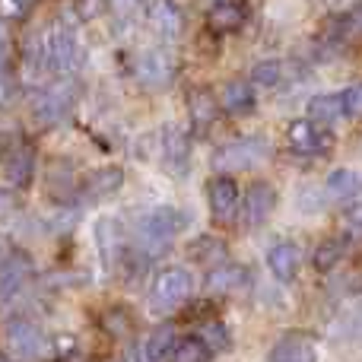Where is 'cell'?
<instances>
[{
    "instance_id": "cell-1",
    "label": "cell",
    "mask_w": 362,
    "mask_h": 362,
    "mask_svg": "<svg viewBox=\"0 0 362 362\" xmlns=\"http://www.w3.org/2000/svg\"><path fill=\"white\" fill-rule=\"evenodd\" d=\"M181 232V213L172 206H150V210L137 213L127 229V251L137 261H156L175 245Z\"/></svg>"
},
{
    "instance_id": "cell-2",
    "label": "cell",
    "mask_w": 362,
    "mask_h": 362,
    "mask_svg": "<svg viewBox=\"0 0 362 362\" xmlns=\"http://www.w3.org/2000/svg\"><path fill=\"white\" fill-rule=\"evenodd\" d=\"M194 293V274L185 267V264H169V267L156 270L150 283V312L153 315H172L191 299Z\"/></svg>"
},
{
    "instance_id": "cell-3",
    "label": "cell",
    "mask_w": 362,
    "mask_h": 362,
    "mask_svg": "<svg viewBox=\"0 0 362 362\" xmlns=\"http://www.w3.org/2000/svg\"><path fill=\"white\" fill-rule=\"evenodd\" d=\"M270 159V140L264 134H238L213 153V169L219 172H248Z\"/></svg>"
},
{
    "instance_id": "cell-4",
    "label": "cell",
    "mask_w": 362,
    "mask_h": 362,
    "mask_svg": "<svg viewBox=\"0 0 362 362\" xmlns=\"http://www.w3.org/2000/svg\"><path fill=\"white\" fill-rule=\"evenodd\" d=\"M4 350L13 362H38L48 356V337L29 318H10L4 325Z\"/></svg>"
},
{
    "instance_id": "cell-5",
    "label": "cell",
    "mask_w": 362,
    "mask_h": 362,
    "mask_svg": "<svg viewBox=\"0 0 362 362\" xmlns=\"http://www.w3.org/2000/svg\"><path fill=\"white\" fill-rule=\"evenodd\" d=\"M283 137H286V146L296 153V156H327L334 146V134L327 131V127L308 121V118L289 121Z\"/></svg>"
},
{
    "instance_id": "cell-6",
    "label": "cell",
    "mask_w": 362,
    "mask_h": 362,
    "mask_svg": "<svg viewBox=\"0 0 362 362\" xmlns=\"http://www.w3.org/2000/svg\"><path fill=\"white\" fill-rule=\"evenodd\" d=\"M206 204H210V216L219 226H235L242 216V187L229 175H213L206 185Z\"/></svg>"
},
{
    "instance_id": "cell-7",
    "label": "cell",
    "mask_w": 362,
    "mask_h": 362,
    "mask_svg": "<svg viewBox=\"0 0 362 362\" xmlns=\"http://www.w3.org/2000/svg\"><path fill=\"white\" fill-rule=\"evenodd\" d=\"M74 102H76V86L70 80H57V83H51L48 89L38 93L32 112H35L38 124H57V121H64L70 115Z\"/></svg>"
},
{
    "instance_id": "cell-8",
    "label": "cell",
    "mask_w": 362,
    "mask_h": 362,
    "mask_svg": "<svg viewBox=\"0 0 362 362\" xmlns=\"http://www.w3.org/2000/svg\"><path fill=\"white\" fill-rule=\"evenodd\" d=\"M146 23L163 42H178L185 35V10L178 0H146Z\"/></svg>"
},
{
    "instance_id": "cell-9",
    "label": "cell",
    "mask_w": 362,
    "mask_h": 362,
    "mask_svg": "<svg viewBox=\"0 0 362 362\" xmlns=\"http://www.w3.org/2000/svg\"><path fill=\"white\" fill-rule=\"evenodd\" d=\"M134 74H137L140 86L163 89L175 76V61H172V54L165 48H146V51H140L137 64H134Z\"/></svg>"
},
{
    "instance_id": "cell-10",
    "label": "cell",
    "mask_w": 362,
    "mask_h": 362,
    "mask_svg": "<svg viewBox=\"0 0 362 362\" xmlns=\"http://www.w3.org/2000/svg\"><path fill=\"white\" fill-rule=\"evenodd\" d=\"M274 210H276V187L270 181H251L242 194V216L238 219H245V226L257 229V226H264L274 216Z\"/></svg>"
},
{
    "instance_id": "cell-11",
    "label": "cell",
    "mask_w": 362,
    "mask_h": 362,
    "mask_svg": "<svg viewBox=\"0 0 362 362\" xmlns=\"http://www.w3.org/2000/svg\"><path fill=\"white\" fill-rule=\"evenodd\" d=\"M264 264H267L270 276H274L276 283H293L302 267V248L293 238H276V242L267 245Z\"/></svg>"
},
{
    "instance_id": "cell-12",
    "label": "cell",
    "mask_w": 362,
    "mask_h": 362,
    "mask_svg": "<svg viewBox=\"0 0 362 362\" xmlns=\"http://www.w3.org/2000/svg\"><path fill=\"white\" fill-rule=\"evenodd\" d=\"M267 362H318V340L305 331H293L276 340Z\"/></svg>"
},
{
    "instance_id": "cell-13",
    "label": "cell",
    "mask_w": 362,
    "mask_h": 362,
    "mask_svg": "<svg viewBox=\"0 0 362 362\" xmlns=\"http://www.w3.org/2000/svg\"><path fill=\"white\" fill-rule=\"evenodd\" d=\"M95 245H99V255L105 261V267H118L127 257V235L118 219H112V216L99 219V226H95Z\"/></svg>"
},
{
    "instance_id": "cell-14",
    "label": "cell",
    "mask_w": 362,
    "mask_h": 362,
    "mask_svg": "<svg viewBox=\"0 0 362 362\" xmlns=\"http://www.w3.org/2000/svg\"><path fill=\"white\" fill-rule=\"evenodd\" d=\"M187 118H191L194 134H206L219 118V102L210 86H194L187 93Z\"/></svg>"
},
{
    "instance_id": "cell-15",
    "label": "cell",
    "mask_w": 362,
    "mask_h": 362,
    "mask_svg": "<svg viewBox=\"0 0 362 362\" xmlns=\"http://www.w3.org/2000/svg\"><path fill=\"white\" fill-rule=\"evenodd\" d=\"M159 159L172 175H185L187 172V159H191V146H187V134L181 127H165L159 137Z\"/></svg>"
},
{
    "instance_id": "cell-16",
    "label": "cell",
    "mask_w": 362,
    "mask_h": 362,
    "mask_svg": "<svg viewBox=\"0 0 362 362\" xmlns=\"http://www.w3.org/2000/svg\"><path fill=\"white\" fill-rule=\"evenodd\" d=\"M362 197V172L359 169H334L325 181V200L331 204H356Z\"/></svg>"
},
{
    "instance_id": "cell-17",
    "label": "cell",
    "mask_w": 362,
    "mask_h": 362,
    "mask_svg": "<svg viewBox=\"0 0 362 362\" xmlns=\"http://www.w3.org/2000/svg\"><path fill=\"white\" fill-rule=\"evenodd\" d=\"M248 283V270L235 261H223L216 267L206 270V280H204V289L210 296H232Z\"/></svg>"
},
{
    "instance_id": "cell-18",
    "label": "cell",
    "mask_w": 362,
    "mask_h": 362,
    "mask_svg": "<svg viewBox=\"0 0 362 362\" xmlns=\"http://www.w3.org/2000/svg\"><path fill=\"white\" fill-rule=\"evenodd\" d=\"M29 276H32L29 257H23V255H6L4 261H0V302L13 299V296H16L19 289L29 283Z\"/></svg>"
},
{
    "instance_id": "cell-19",
    "label": "cell",
    "mask_w": 362,
    "mask_h": 362,
    "mask_svg": "<svg viewBox=\"0 0 362 362\" xmlns=\"http://www.w3.org/2000/svg\"><path fill=\"white\" fill-rule=\"evenodd\" d=\"M216 102H219V108H226V112L245 115L257 105V95H255V86H251L248 80H229V83H223V89L216 93Z\"/></svg>"
},
{
    "instance_id": "cell-20",
    "label": "cell",
    "mask_w": 362,
    "mask_h": 362,
    "mask_svg": "<svg viewBox=\"0 0 362 362\" xmlns=\"http://www.w3.org/2000/svg\"><path fill=\"white\" fill-rule=\"evenodd\" d=\"M210 29L219 32V35H226V32H238L245 25V19H248V10H245L238 0H219L216 6H210Z\"/></svg>"
},
{
    "instance_id": "cell-21",
    "label": "cell",
    "mask_w": 362,
    "mask_h": 362,
    "mask_svg": "<svg viewBox=\"0 0 362 362\" xmlns=\"http://www.w3.org/2000/svg\"><path fill=\"white\" fill-rule=\"evenodd\" d=\"M175 340H178L175 327L159 325L156 331L144 340V346H140V353H137V362H169V353H172V346H175Z\"/></svg>"
},
{
    "instance_id": "cell-22",
    "label": "cell",
    "mask_w": 362,
    "mask_h": 362,
    "mask_svg": "<svg viewBox=\"0 0 362 362\" xmlns=\"http://www.w3.org/2000/svg\"><path fill=\"white\" fill-rule=\"evenodd\" d=\"M124 185V169L121 165H105V169H95L93 175L86 178V194L93 200H105V197H115Z\"/></svg>"
},
{
    "instance_id": "cell-23",
    "label": "cell",
    "mask_w": 362,
    "mask_h": 362,
    "mask_svg": "<svg viewBox=\"0 0 362 362\" xmlns=\"http://www.w3.org/2000/svg\"><path fill=\"white\" fill-rule=\"evenodd\" d=\"M308 121H315V124H321V127L344 121L340 95H337V93H321V95H312V99H308Z\"/></svg>"
},
{
    "instance_id": "cell-24",
    "label": "cell",
    "mask_w": 362,
    "mask_h": 362,
    "mask_svg": "<svg viewBox=\"0 0 362 362\" xmlns=\"http://www.w3.org/2000/svg\"><path fill=\"white\" fill-rule=\"evenodd\" d=\"M283 76H286V64L280 57H264V61H257L251 67L248 83L255 89H276L283 83Z\"/></svg>"
},
{
    "instance_id": "cell-25",
    "label": "cell",
    "mask_w": 362,
    "mask_h": 362,
    "mask_svg": "<svg viewBox=\"0 0 362 362\" xmlns=\"http://www.w3.org/2000/svg\"><path fill=\"white\" fill-rule=\"evenodd\" d=\"M346 248H350V238L340 232V235H331L325 238V242L315 248V267L321 270V274H327V270H334L340 261H344Z\"/></svg>"
},
{
    "instance_id": "cell-26",
    "label": "cell",
    "mask_w": 362,
    "mask_h": 362,
    "mask_svg": "<svg viewBox=\"0 0 362 362\" xmlns=\"http://www.w3.org/2000/svg\"><path fill=\"white\" fill-rule=\"evenodd\" d=\"M334 340L353 344V346L362 344V302L350 305L337 321H334Z\"/></svg>"
},
{
    "instance_id": "cell-27",
    "label": "cell",
    "mask_w": 362,
    "mask_h": 362,
    "mask_svg": "<svg viewBox=\"0 0 362 362\" xmlns=\"http://www.w3.org/2000/svg\"><path fill=\"white\" fill-rule=\"evenodd\" d=\"M210 346L204 344L200 337H178L175 340V346H172V353H169V362H210Z\"/></svg>"
},
{
    "instance_id": "cell-28",
    "label": "cell",
    "mask_w": 362,
    "mask_h": 362,
    "mask_svg": "<svg viewBox=\"0 0 362 362\" xmlns=\"http://www.w3.org/2000/svg\"><path fill=\"white\" fill-rule=\"evenodd\" d=\"M191 255H194V261H204V264H210V267L229 261V257H226V242H219V238H213V235H200L197 242L191 245Z\"/></svg>"
},
{
    "instance_id": "cell-29",
    "label": "cell",
    "mask_w": 362,
    "mask_h": 362,
    "mask_svg": "<svg viewBox=\"0 0 362 362\" xmlns=\"http://www.w3.org/2000/svg\"><path fill=\"white\" fill-rule=\"evenodd\" d=\"M340 95V108H344V121H356L362 118V83H353L346 89H337Z\"/></svg>"
},
{
    "instance_id": "cell-30",
    "label": "cell",
    "mask_w": 362,
    "mask_h": 362,
    "mask_svg": "<svg viewBox=\"0 0 362 362\" xmlns=\"http://www.w3.org/2000/svg\"><path fill=\"white\" fill-rule=\"evenodd\" d=\"M197 337L204 340L206 346H210V353H213V350H229V344H232V340H229V331H226L223 321H210V325H206L204 331L197 334Z\"/></svg>"
},
{
    "instance_id": "cell-31",
    "label": "cell",
    "mask_w": 362,
    "mask_h": 362,
    "mask_svg": "<svg viewBox=\"0 0 362 362\" xmlns=\"http://www.w3.org/2000/svg\"><path fill=\"white\" fill-rule=\"evenodd\" d=\"M344 235L346 238H362V197L344 210Z\"/></svg>"
},
{
    "instance_id": "cell-32",
    "label": "cell",
    "mask_w": 362,
    "mask_h": 362,
    "mask_svg": "<svg viewBox=\"0 0 362 362\" xmlns=\"http://www.w3.org/2000/svg\"><path fill=\"white\" fill-rule=\"evenodd\" d=\"M140 10H144V0H112V13L118 19H124V23L137 19Z\"/></svg>"
},
{
    "instance_id": "cell-33",
    "label": "cell",
    "mask_w": 362,
    "mask_h": 362,
    "mask_svg": "<svg viewBox=\"0 0 362 362\" xmlns=\"http://www.w3.org/2000/svg\"><path fill=\"white\" fill-rule=\"evenodd\" d=\"M13 95H16V83H13V76L6 70H0V108L10 105Z\"/></svg>"
},
{
    "instance_id": "cell-34",
    "label": "cell",
    "mask_w": 362,
    "mask_h": 362,
    "mask_svg": "<svg viewBox=\"0 0 362 362\" xmlns=\"http://www.w3.org/2000/svg\"><path fill=\"white\" fill-rule=\"evenodd\" d=\"M346 19V25H350V29H356V32H362V4L356 6V10L350 13V16H344Z\"/></svg>"
},
{
    "instance_id": "cell-35",
    "label": "cell",
    "mask_w": 362,
    "mask_h": 362,
    "mask_svg": "<svg viewBox=\"0 0 362 362\" xmlns=\"http://www.w3.org/2000/svg\"><path fill=\"white\" fill-rule=\"evenodd\" d=\"M6 25H4V19H0V64H4V57H6Z\"/></svg>"
},
{
    "instance_id": "cell-36",
    "label": "cell",
    "mask_w": 362,
    "mask_h": 362,
    "mask_svg": "<svg viewBox=\"0 0 362 362\" xmlns=\"http://www.w3.org/2000/svg\"><path fill=\"white\" fill-rule=\"evenodd\" d=\"M6 210H10V200H6V197H4V194H0V216H4V213H6Z\"/></svg>"
},
{
    "instance_id": "cell-37",
    "label": "cell",
    "mask_w": 362,
    "mask_h": 362,
    "mask_svg": "<svg viewBox=\"0 0 362 362\" xmlns=\"http://www.w3.org/2000/svg\"><path fill=\"white\" fill-rule=\"evenodd\" d=\"M0 362H13L10 356H6V353H0Z\"/></svg>"
},
{
    "instance_id": "cell-38",
    "label": "cell",
    "mask_w": 362,
    "mask_h": 362,
    "mask_svg": "<svg viewBox=\"0 0 362 362\" xmlns=\"http://www.w3.org/2000/svg\"><path fill=\"white\" fill-rule=\"evenodd\" d=\"M4 257H6V251H4V245H0V261H4Z\"/></svg>"
}]
</instances>
